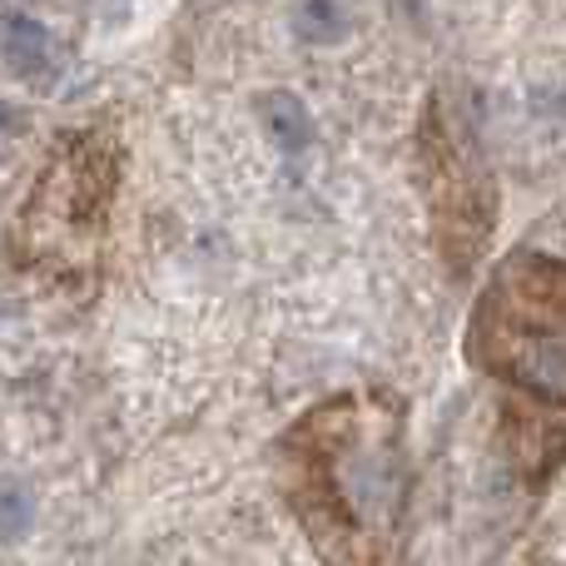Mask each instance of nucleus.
<instances>
[{
  "label": "nucleus",
  "mask_w": 566,
  "mask_h": 566,
  "mask_svg": "<svg viewBox=\"0 0 566 566\" xmlns=\"http://www.w3.org/2000/svg\"><path fill=\"white\" fill-rule=\"evenodd\" d=\"M402 408L388 388L323 398L274 448L279 492L323 566H382L402 507Z\"/></svg>",
  "instance_id": "obj_1"
},
{
  "label": "nucleus",
  "mask_w": 566,
  "mask_h": 566,
  "mask_svg": "<svg viewBox=\"0 0 566 566\" xmlns=\"http://www.w3.org/2000/svg\"><path fill=\"white\" fill-rule=\"evenodd\" d=\"M468 358L482 378L532 402H566V269L557 254L517 249L482 283L468 318Z\"/></svg>",
  "instance_id": "obj_2"
},
{
  "label": "nucleus",
  "mask_w": 566,
  "mask_h": 566,
  "mask_svg": "<svg viewBox=\"0 0 566 566\" xmlns=\"http://www.w3.org/2000/svg\"><path fill=\"white\" fill-rule=\"evenodd\" d=\"M119 139L99 125L70 129L50 149L15 219V259L50 279H85L99 269L109 209L119 195Z\"/></svg>",
  "instance_id": "obj_3"
},
{
  "label": "nucleus",
  "mask_w": 566,
  "mask_h": 566,
  "mask_svg": "<svg viewBox=\"0 0 566 566\" xmlns=\"http://www.w3.org/2000/svg\"><path fill=\"white\" fill-rule=\"evenodd\" d=\"M418 179L432 214L438 259L452 279L472 274L497 229V179L442 95H432L418 119Z\"/></svg>",
  "instance_id": "obj_4"
},
{
  "label": "nucleus",
  "mask_w": 566,
  "mask_h": 566,
  "mask_svg": "<svg viewBox=\"0 0 566 566\" xmlns=\"http://www.w3.org/2000/svg\"><path fill=\"white\" fill-rule=\"evenodd\" d=\"M507 418V452L517 462V472L527 478V488H547L557 478L562 462V408H547V402H507L502 408Z\"/></svg>",
  "instance_id": "obj_5"
},
{
  "label": "nucleus",
  "mask_w": 566,
  "mask_h": 566,
  "mask_svg": "<svg viewBox=\"0 0 566 566\" xmlns=\"http://www.w3.org/2000/svg\"><path fill=\"white\" fill-rule=\"evenodd\" d=\"M0 50H6L10 70L25 75V80H40L50 70V30L30 15L0 20Z\"/></svg>",
  "instance_id": "obj_6"
},
{
  "label": "nucleus",
  "mask_w": 566,
  "mask_h": 566,
  "mask_svg": "<svg viewBox=\"0 0 566 566\" xmlns=\"http://www.w3.org/2000/svg\"><path fill=\"white\" fill-rule=\"evenodd\" d=\"M259 119H264L269 139H274L283 155H298V149H308L313 119H308V109H303L298 95H289V90H269V95L259 99Z\"/></svg>",
  "instance_id": "obj_7"
},
{
  "label": "nucleus",
  "mask_w": 566,
  "mask_h": 566,
  "mask_svg": "<svg viewBox=\"0 0 566 566\" xmlns=\"http://www.w3.org/2000/svg\"><path fill=\"white\" fill-rule=\"evenodd\" d=\"M35 522V497H30L25 482L6 478L0 482V542H20Z\"/></svg>",
  "instance_id": "obj_8"
},
{
  "label": "nucleus",
  "mask_w": 566,
  "mask_h": 566,
  "mask_svg": "<svg viewBox=\"0 0 566 566\" xmlns=\"http://www.w3.org/2000/svg\"><path fill=\"white\" fill-rule=\"evenodd\" d=\"M338 30H343V15H338V6H333V0H303V10H298V35L303 40L328 45Z\"/></svg>",
  "instance_id": "obj_9"
},
{
  "label": "nucleus",
  "mask_w": 566,
  "mask_h": 566,
  "mask_svg": "<svg viewBox=\"0 0 566 566\" xmlns=\"http://www.w3.org/2000/svg\"><path fill=\"white\" fill-rule=\"evenodd\" d=\"M6 125H10V109H6V105H0V129H6Z\"/></svg>",
  "instance_id": "obj_10"
}]
</instances>
